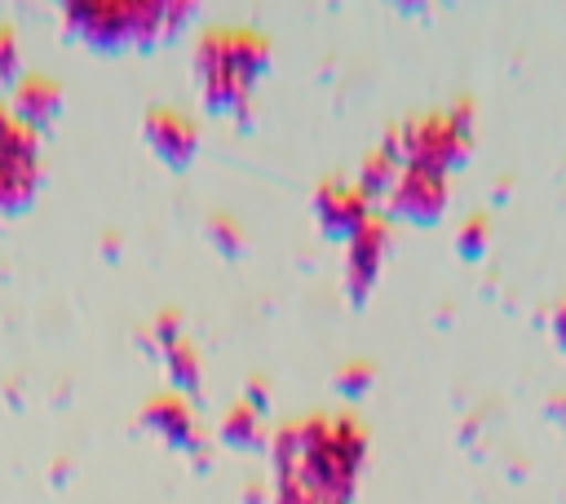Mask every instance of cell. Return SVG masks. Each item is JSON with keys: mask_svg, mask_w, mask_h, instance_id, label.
<instances>
[{"mask_svg": "<svg viewBox=\"0 0 566 504\" xmlns=\"http://www.w3.org/2000/svg\"><path fill=\"white\" fill-rule=\"evenodd\" d=\"M142 424L155 429V433H159L168 447H177V451L203 455V447H208V438H203V429H199V420H195V411L186 407L181 393H159V398H150V402L142 407Z\"/></svg>", "mask_w": 566, "mask_h": 504, "instance_id": "obj_6", "label": "cell"}, {"mask_svg": "<svg viewBox=\"0 0 566 504\" xmlns=\"http://www.w3.org/2000/svg\"><path fill=\"white\" fill-rule=\"evenodd\" d=\"M367 380H371V367H367V363H345V367H340V389H345V393L367 389Z\"/></svg>", "mask_w": 566, "mask_h": 504, "instance_id": "obj_16", "label": "cell"}, {"mask_svg": "<svg viewBox=\"0 0 566 504\" xmlns=\"http://www.w3.org/2000/svg\"><path fill=\"white\" fill-rule=\"evenodd\" d=\"M398 168H402V159H398V155H394V146L385 141L380 150H371V155L363 159V172H358V190H363L367 199H376V195H389V186H394Z\"/></svg>", "mask_w": 566, "mask_h": 504, "instance_id": "obj_11", "label": "cell"}, {"mask_svg": "<svg viewBox=\"0 0 566 504\" xmlns=\"http://www.w3.org/2000/svg\"><path fill=\"white\" fill-rule=\"evenodd\" d=\"M18 66V44H13V31L0 27V75H13Z\"/></svg>", "mask_w": 566, "mask_h": 504, "instance_id": "obj_17", "label": "cell"}, {"mask_svg": "<svg viewBox=\"0 0 566 504\" xmlns=\"http://www.w3.org/2000/svg\"><path fill=\"white\" fill-rule=\"evenodd\" d=\"M385 239L389 234H385V221L380 217L363 221L349 234V248H345V287H349L354 301H363L371 292V283L380 274V261H385Z\"/></svg>", "mask_w": 566, "mask_h": 504, "instance_id": "obj_7", "label": "cell"}, {"mask_svg": "<svg viewBox=\"0 0 566 504\" xmlns=\"http://www.w3.org/2000/svg\"><path fill=\"white\" fill-rule=\"evenodd\" d=\"M221 442H230V447H261V420H256V407H248V402L230 407L226 420H221Z\"/></svg>", "mask_w": 566, "mask_h": 504, "instance_id": "obj_13", "label": "cell"}, {"mask_svg": "<svg viewBox=\"0 0 566 504\" xmlns=\"http://www.w3.org/2000/svg\"><path fill=\"white\" fill-rule=\"evenodd\" d=\"M40 181V137L9 106H0V212H18L31 203Z\"/></svg>", "mask_w": 566, "mask_h": 504, "instance_id": "obj_4", "label": "cell"}, {"mask_svg": "<svg viewBox=\"0 0 566 504\" xmlns=\"http://www.w3.org/2000/svg\"><path fill=\"white\" fill-rule=\"evenodd\" d=\"M469 115H473L469 102L438 111V115H416L398 133H389L385 141L394 146V155L402 164H424V168L447 172L469 155Z\"/></svg>", "mask_w": 566, "mask_h": 504, "instance_id": "obj_3", "label": "cell"}, {"mask_svg": "<svg viewBox=\"0 0 566 504\" xmlns=\"http://www.w3.org/2000/svg\"><path fill=\"white\" fill-rule=\"evenodd\" d=\"M389 208L407 221H438V212L447 208V172L424 164H402L389 186Z\"/></svg>", "mask_w": 566, "mask_h": 504, "instance_id": "obj_5", "label": "cell"}, {"mask_svg": "<svg viewBox=\"0 0 566 504\" xmlns=\"http://www.w3.org/2000/svg\"><path fill=\"white\" fill-rule=\"evenodd\" d=\"M367 203H371V199H367L358 186H340V181H323L318 195H314V212H318L323 230H327V234H340V239H349L363 221H371Z\"/></svg>", "mask_w": 566, "mask_h": 504, "instance_id": "obj_9", "label": "cell"}, {"mask_svg": "<svg viewBox=\"0 0 566 504\" xmlns=\"http://www.w3.org/2000/svg\"><path fill=\"white\" fill-rule=\"evenodd\" d=\"M195 9L190 4H155V0H93V4H66L62 18L66 27L88 40V44H102V49H115V44H146L155 35H164L172 22L190 18Z\"/></svg>", "mask_w": 566, "mask_h": 504, "instance_id": "obj_2", "label": "cell"}, {"mask_svg": "<svg viewBox=\"0 0 566 504\" xmlns=\"http://www.w3.org/2000/svg\"><path fill=\"white\" fill-rule=\"evenodd\" d=\"M208 230H212V239H217V248H221V252H239V243H243V230H239L230 217H221V212H217V217L208 221Z\"/></svg>", "mask_w": 566, "mask_h": 504, "instance_id": "obj_14", "label": "cell"}, {"mask_svg": "<svg viewBox=\"0 0 566 504\" xmlns=\"http://www.w3.org/2000/svg\"><path fill=\"white\" fill-rule=\"evenodd\" d=\"M553 332H557V340L566 345V301L557 305V314H553Z\"/></svg>", "mask_w": 566, "mask_h": 504, "instance_id": "obj_18", "label": "cell"}, {"mask_svg": "<svg viewBox=\"0 0 566 504\" xmlns=\"http://www.w3.org/2000/svg\"><path fill=\"white\" fill-rule=\"evenodd\" d=\"M62 106V88L49 80V75H22L13 84V97H9V115H18L27 128H40L57 115Z\"/></svg>", "mask_w": 566, "mask_h": 504, "instance_id": "obj_10", "label": "cell"}, {"mask_svg": "<svg viewBox=\"0 0 566 504\" xmlns=\"http://www.w3.org/2000/svg\"><path fill=\"white\" fill-rule=\"evenodd\" d=\"M159 354H164L168 380H172L181 393H195V389H199V358H195V349H190L181 336H172V340L159 345Z\"/></svg>", "mask_w": 566, "mask_h": 504, "instance_id": "obj_12", "label": "cell"}, {"mask_svg": "<svg viewBox=\"0 0 566 504\" xmlns=\"http://www.w3.org/2000/svg\"><path fill=\"white\" fill-rule=\"evenodd\" d=\"M482 243H486V217H469L464 230H460V252L464 256H478Z\"/></svg>", "mask_w": 566, "mask_h": 504, "instance_id": "obj_15", "label": "cell"}, {"mask_svg": "<svg viewBox=\"0 0 566 504\" xmlns=\"http://www.w3.org/2000/svg\"><path fill=\"white\" fill-rule=\"evenodd\" d=\"M265 62H270V44L256 31H243V27L203 31V40L195 49V71H199V88H203L208 111L243 115L248 93H252L256 75L265 71Z\"/></svg>", "mask_w": 566, "mask_h": 504, "instance_id": "obj_1", "label": "cell"}, {"mask_svg": "<svg viewBox=\"0 0 566 504\" xmlns=\"http://www.w3.org/2000/svg\"><path fill=\"white\" fill-rule=\"evenodd\" d=\"M146 141L155 146V155H159L168 168H186V164L195 159V150H199L195 124H190L181 111H172V106H155V111L146 115Z\"/></svg>", "mask_w": 566, "mask_h": 504, "instance_id": "obj_8", "label": "cell"}]
</instances>
